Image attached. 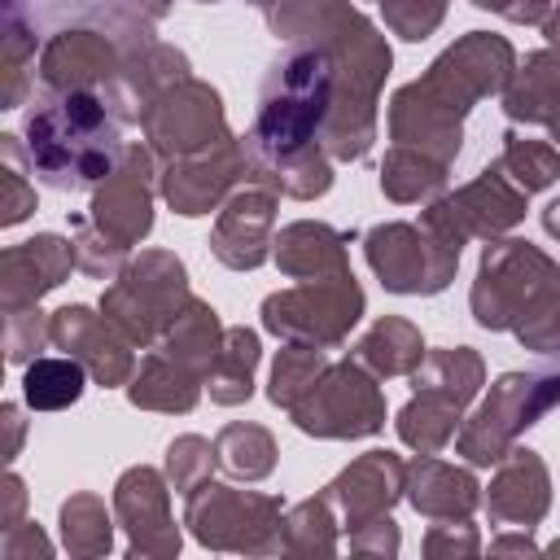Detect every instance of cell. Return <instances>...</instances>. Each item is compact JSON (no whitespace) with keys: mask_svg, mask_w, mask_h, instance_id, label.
<instances>
[{"mask_svg":"<svg viewBox=\"0 0 560 560\" xmlns=\"http://www.w3.org/2000/svg\"><path fill=\"white\" fill-rule=\"evenodd\" d=\"M118 105L122 101L114 96L109 83L105 92L70 88V92H52L48 101H39L26 114L31 171H39L44 184L61 192H79V188L109 179L122 158L118 127L122 118H131Z\"/></svg>","mask_w":560,"mask_h":560,"instance_id":"6da1fadb","label":"cell"},{"mask_svg":"<svg viewBox=\"0 0 560 560\" xmlns=\"http://www.w3.org/2000/svg\"><path fill=\"white\" fill-rule=\"evenodd\" d=\"M508 74H512V48L503 39H490L486 31H472L446 57H438L424 79H416L394 96L389 109L394 140L420 149L438 140V153L451 162L459 153V118L468 114V101L503 88Z\"/></svg>","mask_w":560,"mask_h":560,"instance_id":"7a4b0ae2","label":"cell"},{"mask_svg":"<svg viewBox=\"0 0 560 560\" xmlns=\"http://www.w3.org/2000/svg\"><path fill=\"white\" fill-rule=\"evenodd\" d=\"M560 271L529 241H499L481 258L472 284V315L481 328H521L560 298Z\"/></svg>","mask_w":560,"mask_h":560,"instance_id":"3957f363","label":"cell"},{"mask_svg":"<svg viewBox=\"0 0 560 560\" xmlns=\"http://www.w3.org/2000/svg\"><path fill=\"white\" fill-rule=\"evenodd\" d=\"M188 306V289H184V262L171 254H144L140 262H131L118 284L105 289L101 311L105 319L136 346H149L158 328H166L179 311Z\"/></svg>","mask_w":560,"mask_h":560,"instance_id":"277c9868","label":"cell"},{"mask_svg":"<svg viewBox=\"0 0 560 560\" xmlns=\"http://www.w3.org/2000/svg\"><path fill=\"white\" fill-rule=\"evenodd\" d=\"M363 311V293L354 284V271H332V276H315V284L306 289H289V293H271L262 302V324L276 337H289L298 346H332L346 337V328L359 319Z\"/></svg>","mask_w":560,"mask_h":560,"instance_id":"5b68a950","label":"cell"},{"mask_svg":"<svg viewBox=\"0 0 560 560\" xmlns=\"http://www.w3.org/2000/svg\"><path fill=\"white\" fill-rule=\"evenodd\" d=\"M298 429L319 433V438H363L376 433L385 420L376 385L354 368V363H332L324 376L311 381V389L289 407Z\"/></svg>","mask_w":560,"mask_h":560,"instance_id":"8992f818","label":"cell"},{"mask_svg":"<svg viewBox=\"0 0 560 560\" xmlns=\"http://www.w3.org/2000/svg\"><path fill=\"white\" fill-rule=\"evenodd\" d=\"M368 262L376 267L381 284L394 293H438L451 280L459 249L442 245L438 236L424 241L407 223H381L368 232Z\"/></svg>","mask_w":560,"mask_h":560,"instance_id":"52a82bcc","label":"cell"},{"mask_svg":"<svg viewBox=\"0 0 560 560\" xmlns=\"http://www.w3.org/2000/svg\"><path fill=\"white\" fill-rule=\"evenodd\" d=\"M140 122L153 140L158 153H197L206 144H223V105L219 92L206 83H179V88H162V96L153 105L140 109Z\"/></svg>","mask_w":560,"mask_h":560,"instance_id":"ba28073f","label":"cell"},{"mask_svg":"<svg viewBox=\"0 0 560 560\" xmlns=\"http://www.w3.org/2000/svg\"><path fill=\"white\" fill-rule=\"evenodd\" d=\"M525 197H529V192H512V188L503 184L499 162H494V166L481 171L477 184H468L464 192L438 201V206L424 214V228H429V236H438L442 245L459 249L468 232L490 236V232L512 228V223L525 214Z\"/></svg>","mask_w":560,"mask_h":560,"instance_id":"9c48e42d","label":"cell"},{"mask_svg":"<svg viewBox=\"0 0 560 560\" xmlns=\"http://www.w3.org/2000/svg\"><path fill=\"white\" fill-rule=\"evenodd\" d=\"M92 223L122 249H131L149 232L153 214H149V153L144 149L136 144L122 149L114 175L92 197Z\"/></svg>","mask_w":560,"mask_h":560,"instance_id":"30bf717a","label":"cell"},{"mask_svg":"<svg viewBox=\"0 0 560 560\" xmlns=\"http://www.w3.org/2000/svg\"><path fill=\"white\" fill-rule=\"evenodd\" d=\"M48 341H57L66 354H74L101 385H122L131 372V354H127V337L105 319L92 315L88 306H61L48 319Z\"/></svg>","mask_w":560,"mask_h":560,"instance_id":"8fae6325","label":"cell"},{"mask_svg":"<svg viewBox=\"0 0 560 560\" xmlns=\"http://www.w3.org/2000/svg\"><path fill=\"white\" fill-rule=\"evenodd\" d=\"M74 241L66 245L52 232H39L22 245H9L0 258V289H4V311H22L35 306L48 289H57L70 267H74Z\"/></svg>","mask_w":560,"mask_h":560,"instance_id":"7c38bea8","label":"cell"},{"mask_svg":"<svg viewBox=\"0 0 560 560\" xmlns=\"http://www.w3.org/2000/svg\"><path fill=\"white\" fill-rule=\"evenodd\" d=\"M39 79L52 92L96 88L101 79L114 83L118 79V52L96 31H61V35L48 39V48L39 57Z\"/></svg>","mask_w":560,"mask_h":560,"instance_id":"4fadbf2b","label":"cell"},{"mask_svg":"<svg viewBox=\"0 0 560 560\" xmlns=\"http://www.w3.org/2000/svg\"><path fill=\"white\" fill-rule=\"evenodd\" d=\"M236 171H249L245 166V144H236L228 136L210 158H184L179 166H171L162 192L179 214H206L219 201L223 184L236 179Z\"/></svg>","mask_w":560,"mask_h":560,"instance_id":"5bb4252c","label":"cell"},{"mask_svg":"<svg viewBox=\"0 0 560 560\" xmlns=\"http://www.w3.org/2000/svg\"><path fill=\"white\" fill-rule=\"evenodd\" d=\"M271 197L267 192H236L223 206V219L214 228V258L228 267H258L267 258V228H271Z\"/></svg>","mask_w":560,"mask_h":560,"instance_id":"9a60e30c","label":"cell"},{"mask_svg":"<svg viewBox=\"0 0 560 560\" xmlns=\"http://www.w3.org/2000/svg\"><path fill=\"white\" fill-rule=\"evenodd\" d=\"M398 477H402V468H398V459L389 455V451H372L368 459H359L354 468H346L332 486H328V494L324 499H337V503H346V516H350V525H359V521H376V516H385V508L398 499Z\"/></svg>","mask_w":560,"mask_h":560,"instance_id":"2e32d148","label":"cell"},{"mask_svg":"<svg viewBox=\"0 0 560 560\" xmlns=\"http://www.w3.org/2000/svg\"><path fill=\"white\" fill-rule=\"evenodd\" d=\"M276 262L289 276H311V280L324 276V271H346L341 236L324 223H293L276 241Z\"/></svg>","mask_w":560,"mask_h":560,"instance_id":"e0dca14e","label":"cell"},{"mask_svg":"<svg viewBox=\"0 0 560 560\" xmlns=\"http://www.w3.org/2000/svg\"><path fill=\"white\" fill-rule=\"evenodd\" d=\"M118 512H122V521L131 525L136 547L153 551V538H149V534L171 525L162 477H158L153 468H131V472H122V481H118ZM166 534H175V529H166ZM175 538H179V534H175Z\"/></svg>","mask_w":560,"mask_h":560,"instance_id":"ac0fdd59","label":"cell"},{"mask_svg":"<svg viewBox=\"0 0 560 560\" xmlns=\"http://www.w3.org/2000/svg\"><path fill=\"white\" fill-rule=\"evenodd\" d=\"M508 118L525 122H551L560 114V52H534L525 61V74L503 96Z\"/></svg>","mask_w":560,"mask_h":560,"instance_id":"d6986e66","label":"cell"},{"mask_svg":"<svg viewBox=\"0 0 560 560\" xmlns=\"http://www.w3.org/2000/svg\"><path fill=\"white\" fill-rule=\"evenodd\" d=\"M254 363H258V337L249 328H228L223 346L206 372L214 402H245L254 389Z\"/></svg>","mask_w":560,"mask_h":560,"instance_id":"ffe728a7","label":"cell"},{"mask_svg":"<svg viewBox=\"0 0 560 560\" xmlns=\"http://www.w3.org/2000/svg\"><path fill=\"white\" fill-rule=\"evenodd\" d=\"M83 376H88V368L74 354H66V359H31L26 372H22V398L35 411H61V407L79 402Z\"/></svg>","mask_w":560,"mask_h":560,"instance_id":"44dd1931","label":"cell"},{"mask_svg":"<svg viewBox=\"0 0 560 560\" xmlns=\"http://www.w3.org/2000/svg\"><path fill=\"white\" fill-rule=\"evenodd\" d=\"M411 503L429 516H451V512H468L477 503V481L459 468H446L438 459H424L411 468Z\"/></svg>","mask_w":560,"mask_h":560,"instance_id":"7402d4cb","label":"cell"},{"mask_svg":"<svg viewBox=\"0 0 560 560\" xmlns=\"http://www.w3.org/2000/svg\"><path fill=\"white\" fill-rule=\"evenodd\" d=\"M420 332L407 324V319H381L372 324V332L354 346V359L368 363L372 372L381 376H394V372H411L420 363Z\"/></svg>","mask_w":560,"mask_h":560,"instance_id":"603a6c76","label":"cell"},{"mask_svg":"<svg viewBox=\"0 0 560 560\" xmlns=\"http://www.w3.org/2000/svg\"><path fill=\"white\" fill-rule=\"evenodd\" d=\"M131 402L136 407H166V411H188L197 402V372H188L184 363L166 359H149L131 385Z\"/></svg>","mask_w":560,"mask_h":560,"instance_id":"cb8c5ba5","label":"cell"},{"mask_svg":"<svg viewBox=\"0 0 560 560\" xmlns=\"http://www.w3.org/2000/svg\"><path fill=\"white\" fill-rule=\"evenodd\" d=\"M271 455H276V446H271V438L258 424H232V429L219 433V459L236 477H262V472H271V464H276Z\"/></svg>","mask_w":560,"mask_h":560,"instance_id":"d4e9b609","label":"cell"},{"mask_svg":"<svg viewBox=\"0 0 560 560\" xmlns=\"http://www.w3.org/2000/svg\"><path fill=\"white\" fill-rule=\"evenodd\" d=\"M499 171H512L521 192H538L560 179V149H547L538 140H516L508 136V153L499 158Z\"/></svg>","mask_w":560,"mask_h":560,"instance_id":"484cf974","label":"cell"},{"mask_svg":"<svg viewBox=\"0 0 560 560\" xmlns=\"http://www.w3.org/2000/svg\"><path fill=\"white\" fill-rule=\"evenodd\" d=\"M442 179H446V162H424V158H411L407 149H394V153L385 158L381 188H385L394 201H416L420 192L442 188Z\"/></svg>","mask_w":560,"mask_h":560,"instance_id":"4316f807","label":"cell"},{"mask_svg":"<svg viewBox=\"0 0 560 560\" xmlns=\"http://www.w3.org/2000/svg\"><path fill=\"white\" fill-rule=\"evenodd\" d=\"M61 534L70 551H109V516L92 494L61 503Z\"/></svg>","mask_w":560,"mask_h":560,"instance_id":"83f0119b","label":"cell"},{"mask_svg":"<svg viewBox=\"0 0 560 560\" xmlns=\"http://www.w3.org/2000/svg\"><path fill=\"white\" fill-rule=\"evenodd\" d=\"M44 337H48V324L39 319L35 306L4 311V354H9V363H31L35 350L44 346Z\"/></svg>","mask_w":560,"mask_h":560,"instance_id":"f1b7e54d","label":"cell"},{"mask_svg":"<svg viewBox=\"0 0 560 560\" xmlns=\"http://www.w3.org/2000/svg\"><path fill=\"white\" fill-rule=\"evenodd\" d=\"M0 149H4V162H9V171H4V214H0V223L4 228H13V223H22L31 210H35V192L22 184V149H18V136H0Z\"/></svg>","mask_w":560,"mask_h":560,"instance_id":"f546056e","label":"cell"},{"mask_svg":"<svg viewBox=\"0 0 560 560\" xmlns=\"http://www.w3.org/2000/svg\"><path fill=\"white\" fill-rule=\"evenodd\" d=\"M206 451H210V446H206L201 438H179V442H171V477H175L179 490L192 486V464H197V455H206Z\"/></svg>","mask_w":560,"mask_h":560,"instance_id":"4dcf8cb0","label":"cell"},{"mask_svg":"<svg viewBox=\"0 0 560 560\" xmlns=\"http://www.w3.org/2000/svg\"><path fill=\"white\" fill-rule=\"evenodd\" d=\"M4 424H9V433H13V438H9L4 459L13 464V459H18V438H22V420H18V407H13V402H4Z\"/></svg>","mask_w":560,"mask_h":560,"instance_id":"1f68e13d","label":"cell"},{"mask_svg":"<svg viewBox=\"0 0 560 560\" xmlns=\"http://www.w3.org/2000/svg\"><path fill=\"white\" fill-rule=\"evenodd\" d=\"M542 31H547L551 44H560V0H551V9H547V18H542Z\"/></svg>","mask_w":560,"mask_h":560,"instance_id":"d6a6232c","label":"cell"},{"mask_svg":"<svg viewBox=\"0 0 560 560\" xmlns=\"http://www.w3.org/2000/svg\"><path fill=\"white\" fill-rule=\"evenodd\" d=\"M542 223H547V232H551V236H560V201H551V206H547Z\"/></svg>","mask_w":560,"mask_h":560,"instance_id":"836d02e7","label":"cell"},{"mask_svg":"<svg viewBox=\"0 0 560 560\" xmlns=\"http://www.w3.org/2000/svg\"><path fill=\"white\" fill-rule=\"evenodd\" d=\"M551 131H556V140H560V114H556V118H551Z\"/></svg>","mask_w":560,"mask_h":560,"instance_id":"e575fe53","label":"cell"}]
</instances>
